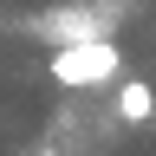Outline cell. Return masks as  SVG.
I'll list each match as a JSON object with an SVG mask.
<instances>
[{"mask_svg":"<svg viewBox=\"0 0 156 156\" xmlns=\"http://www.w3.org/2000/svg\"><path fill=\"white\" fill-rule=\"evenodd\" d=\"M124 72V52H117V39H65V46L52 52V78L65 91H91V85H111V78Z\"/></svg>","mask_w":156,"mask_h":156,"instance_id":"1","label":"cell"},{"mask_svg":"<svg viewBox=\"0 0 156 156\" xmlns=\"http://www.w3.org/2000/svg\"><path fill=\"white\" fill-rule=\"evenodd\" d=\"M150 117H156L150 78H117V124H150Z\"/></svg>","mask_w":156,"mask_h":156,"instance_id":"2","label":"cell"}]
</instances>
